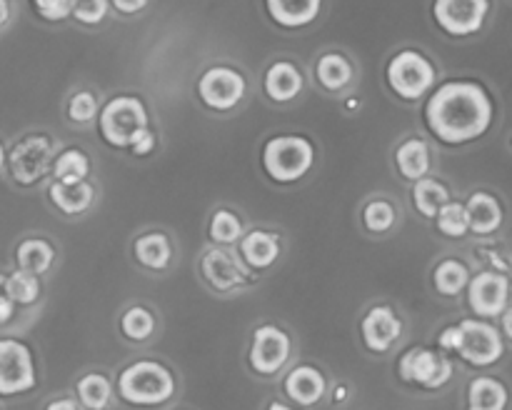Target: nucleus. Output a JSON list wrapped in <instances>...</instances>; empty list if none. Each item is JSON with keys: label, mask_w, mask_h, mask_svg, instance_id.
<instances>
[{"label": "nucleus", "mask_w": 512, "mask_h": 410, "mask_svg": "<svg viewBox=\"0 0 512 410\" xmlns=\"http://www.w3.org/2000/svg\"><path fill=\"white\" fill-rule=\"evenodd\" d=\"M200 278L205 280L208 288L215 293H240L248 288L255 278L253 270L240 260L235 250L223 248V245H213L200 255Z\"/></svg>", "instance_id": "1a4fd4ad"}, {"label": "nucleus", "mask_w": 512, "mask_h": 410, "mask_svg": "<svg viewBox=\"0 0 512 410\" xmlns=\"http://www.w3.org/2000/svg\"><path fill=\"white\" fill-rule=\"evenodd\" d=\"M465 303L475 318L498 320L512 303V278L498 270H473L465 288Z\"/></svg>", "instance_id": "6e6552de"}, {"label": "nucleus", "mask_w": 512, "mask_h": 410, "mask_svg": "<svg viewBox=\"0 0 512 410\" xmlns=\"http://www.w3.org/2000/svg\"><path fill=\"white\" fill-rule=\"evenodd\" d=\"M53 175L58 183H80L90 175V158L80 148H68L53 160Z\"/></svg>", "instance_id": "473e14b6"}, {"label": "nucleus", "mask_w": 512, "mask_h": 410, "mask_svg": "<svg viewBox=\"0 0 512 410\" xmlns=\"http://www.w3.org/2000/svg\"><path fill=\"white\" fill-rule=\"evenodd\" d=\"M470 275H473L470 263H465L463 258H455V255H448V258L435 263L430 280H433V288L440 298L458 300L468 288Z\"/></svg>", "instance_id": "412c9836"}, {"label": "nucleus", "mask_w": 512, "mask_h": 410, "mask_svg": "<svg viewBox=\"0 0 512 410\" xmlns=\"http://www.w3.org/2000/svg\"><path fill=\"white\" fill-rule=\"evenodd\" d=\"M328 390V378L318 365H293L283 378V393L295 408H315L318 403H323Z\"/></svg>", "instance_id": "dca6fc26"}, {"label": "nucleus", "mask_w": 512, "mask_h": 410, "mask_svg": "<svg viewBox=\"0 0 512 410\" xmlns=\"http://www.w3.org/2000/svg\"><path fill=\"white\" fill-rule=\"evenodd\" d=\"M495 118V103L475 80L443 83L425 105L430 133L445 145H465L483 138Z\"/></svg>", "instance_id": "f257e3e1"}, {"label": "nucleus", "mask_w": 512, "mask_h": 410, "mask_svg": "<svg viewBox=\"0 0 512 410\" xmlns=\"http://www.w3.org/2000/svg\"><path fill=\"white\" fill-rule=\"evenodd\" d=\"M315 78L330 93H338V90L348 88L353 83V65L345 55L340 53H325L323 58H318L315 63Z\"/></svg>", "instance_id": "c85d7f7f"}, {"label": "nucleus", "mask_w": 512, "mask_h": 410, "mask_svg": "<svg viewBox=\"0 0 512 410\" xmlns=\"http://www.w3.org/2000/svg\"><path fill=\"white\" fill-rule=\"evenodd\" d=\"M495 323H498V328H500V333H503V338H505V343H508V348H512V303L503 310V315H500V318L495 320Z\"/></svg>", "instance_id": "79ce46f5"}, {"label": "nucleus", "mask_w": 512, "mask_h": 410, "mask_svg": "<svg viewBox=\"0 0 512 410\" xmlns=\"http://www.w3.org/2000/svg\"><path fill=\"white\" fill-rule=\"evenodd\" d=\"M153 148H155V135H153V130H143V133L138 135V138L133 140V145H130V150H133L135 155H138V158H143V155H148V153H153Z\"/></svg>", "instance_id": "ea45409f"}, {"label": "nucleus", "mask_w": 512, "mask_h": 410, "mask_svg": "<svg viewBox=\"0 0 512 410\" xmlns=\"http://www.w3.org/2000/svg\"><path fill=\"white\" fill-rule=\"evenodd\" d=\"M395 165L398 173L405 180L415 183L420 178H428L430 165H433V155H430L428 143L423 138H408L398 145L395 150Z\"/></svg>", "instance_id": "a878e982"}, {"label": "nucleus", "mask_w": 512, "mask_h": 410, "mask_svg": "<svg viewBox=\"0 0 512 410\" xmlns=\"http://www.w3.org/2000/svg\"><path fill=\"white\" fill-rule=\"evenodd\" d=\"M448 200H453L450 188L438 178H420L413 183V205L423 218L433 220Z\"/></svg>", "instance_id": "c756f323"}, {"label": "nucleus", "mask_w": 512, "mask_h": 410, "mask_svg": "<svg viewBox=\"0 0 512 410\" xmlns=\"http://www.w3.org/2000/svg\"><path fill=\"white\" fill-rule=\"evenodd\" d=\"M208 235L213 240V245H223V248H233V245L240 243V238L245 235L243 220H240L238 213L228 208H220L210 215Z\"/></svg>", "instance_id": "7c9ffc66"}, {"label": "nucleus", "mask_w": 512, "mask_h": 410, "mask_svg": "<svg viewBox=\"0 0 512 410\" xmlns=\"http://www.w3.org/2000/svg\"><path fill=\"white\" fill-rule=\"evenodd\" d=\"M68 115L73 123H90V120L98 115V98L88 90H80L70 98L68 103Z\"/></svg>", "instance_id": "4c0bfd02"}, {"label": "nucleus", "mask_w": 512, "mask_h": 410, "mask_svg": "<svg viewBox=\"0 0 512 410\" xmlns=\"http://www.w3.org/2000/svg\"><path fill=\"white\" fill-rule=\"evenodd\" d=\"M133 258L140 268L150 273H165L173 265V243L160 230H148L133 240Z\"/></svg>", "instance_id": "aec40b11"}, {"label": "nucleus", "mask_w": 512, "mask_h": 410, "mask_svg": "<svg viewBox=\"0 0 512 410\" xmlns=\"http://www.w3.org/2000/svg\"><path fill=\"white\" fill-rule=\"evenodd\" d=\"M98 125L105 143L113 148H130L133 140L143 130H148V110H145L143 100L120 95V98L105 103V108L100 110Z\"/></svg>", "instance_id": "423d86ee"}, {"label": "nucleus", "mask_w": 512, "mask_h": 410, "mask_svg": "<svg viewBox=\"0 0 512 410\" xmlns=\"http://www.w3.org/2000/svg\"><path fill=\"white\" fill-rule=\"evenodd\" d=\"M118 328L123 333V338L130 340V343H148L155 335V330H158V318H155V313L150 308L135 303L128 305L120 313Z\"/></svg>", "instance_id": "cd10ccee"}, {"label": "nucleus", "mask_w": 512, "mask_h": 410, "mask_svg": "<svg viewBox=\"0 0 512 410\" xmlns=\"http://www.w3.org/2000/svg\"><path fill=\"white\" fill-rule=\"evenodd\" d=\"M5 280H8V275L0 273V295H5Z\"/></svg>", "instance_id": "09e8293b"}, {"label": "nucleus", "mask_w": 512, "mask_h": 410, "mask_svg": "<svg viewBox=\"0 0 512 410\" xmlns=\"http://www.w3.org/2000/svg\"><path fill=\"white\" fill-rule=\"evenodd\" d=\"M360 220H363V228L373 235H385L395 228L398 223V210L390 200L385 198H373L365 203L363 213H360Z\"/></svg>", "instance_id": "f704fd0d"}, {"label": "nucleus", "mask_w": 512, "mask_h": 410, "mask_svg": "<svg viewBox=\"0 0 512 410\" xmlns=\"http://www.w3.org/2000/svg\"><path fill=\"white\" fill-rule=\"evenodd\" d=\"M55 263V248L45 238H25L15 248V265L33 275H45Z\"/></svg>", "instance_id": "bb28decb"}, {"label": "nucleus", "mask_w": 512, "mask_h": 410, "mask_svg": "<svg viewBox=\"0 0 512 410\" xmlns=\"http://www.w3.org/2000/svg\"><path fill=\"white\" fill-rule=\"evenodd\" d=\"M15 308L18 305L8 298V295H0V325H8L15 318Z\"/></svg>", "instance_id": "c03bdc74"}, {"label": "nucleus", "mask_w": 512, "mask_h": 410, "mask_svg": "<svg viewBox=\"0 0 512 410\" xmlns=\"http://www.w3.org/2000/svg\"><path fill=\"white\" fill-rule=\"evenodd\" d=\"M435 228L443 238L448 240H463L470 235V220H468V210H465V203L460 200H448L443 208L438 210L435 215Z\"/></svg>", "instance_id": "2f4dec72"}, {"label": "nucleus", "mask_w": 512, "mask_h": 410, "mask_svg": "<svg viewBox=\"0 0 512 410\" xmlns=\"http://www.w3.org/2000/svg\"><path fill=\"white\" fill-rule=\"evenodd\" d=\"M245 90H248V83L230 65H215V68L205 70L198 80V98L218 113L233 110L245 98Z\"/></svg>", "instance_id": "2eb2a0df"}, {"label": "nucleus", "mask_w": 512, "mask_h": 410, "mask_svg": "<svg viewBox=\"0 0 512 410\" xmlns=\"http://www.w3.org/2000/svg\"><path fill=\"white\" fill-rule=\"evenodd\" d=\"M115 10H120V13H140V10L148 5V0H113Z\"/></svg>", "instance_id": "a18cd8bd"}, {"label": "nucleus", "mask_w": 512, "mask_h": 410, "mask_svg": "<svg viewBox=\"0 0 512 410\" xmlns=\"http://www.w3.org/2000/svg\"><path fill=\"white\" fill-rule=\"evenodd\" d=\"M512 388L498 373H475L465 385V410H510Z\"/></svg>", "instance_id": "f3484780"}, {"label": "nucleus", "mask_w": 512, "mask_h": 410, "mask_svg": "<svg viewBox=\"0 0 512 410\" xmlns=\"http://www.w3.org/2000/svg\"><path fill=\"white\" fill-rule=\"evenodd\" d=\"M38 368L28 343L18 338H0V398H15L35 390Z\"/></svg>", "instance_id": "9d476101"}, {"label": "nucleus", "mask_w": 512, "mask_h": 410, "mask_svg": "<svg viewBox=\"0 0 512 410\" xmlns=\"http://www.w3.org/2000/svg\"><path fill=\"white\" fill-rule=\"evenodd\" d=\"M403 318L393 305L375 303L360 318V340L363 348L373 355H385L403 338Z\"/></svg>", "instance_id": "ddd939ff"}, {"label": "nucleus", "mask_w": 512, "mask_h": 410, "mask_svg": "<svg viewBox=\"0 0 512 410\" xmlns=\"http://www.w3.org/2000/svg\"><path fill=\"white\" fill-rule=\"evenodd\" d=\"M510 278H512V270H510Z\"/></svg>", "instance_id": "3c124183"}, {"label": "nucleus", "mask_w": 512, "mask_h": 410, "mask_svg": "<svg viewBox=\"0 0 512 410\" xmlns=\"http://www.w3.org/2000/svg\"><path fill=\"white\" fill-rule=\"evenodd\" d=\"M293 358V338L275 323H263L250 335L248 365L260 378H275L283 373Z\"/></svg>", "instance_id": "0eeeda50"}, {"label": "nucleus", "mask_w": 512, "mask_h": 410, "mask_svg": "<svg viewBox=\"0 0 512 410\" xmlns=\"http://www.w3.org/2000/svg\"><path fill=\"white\" fill-rule=\"evenodd\" d=\"M510 145H512V140H510Z\"/></svg>", "instance_id": "603ef678"}, {"label": "nucleus", "mask_w": 512, "mask_h": 410, "mask_svg": "<svg viewBox=\"0 0 512 410\" xmlns=\"http://www.w3.org/2000/svg\"><path fill=\"white\" fill-rule=\"evenodd\" d=\"M435 65L418 50H403L388 63V85L403 100H420L433 90Z\"/></svg>", "instance_id": "f8f14e48"}, {"label": "nucleus", "mask_w": 512, "mask_h": 410, "mask_svg": "<svg viewBox=\"0 0 512 410\" xmlns=\"http://www.w3.org/2000/svg\"><path fill=\"white\" fill-rule=\"evenodd\" d=\"M263 88L268 98H273L275 103H288V100L298 98L300 90H303V73L290 60H278L265 73Z\"/></svg>", "instance_id": "b1692460"}, {"label": "nucleus", "mask_w": 512, "mask_h": 410, "mask_svg": "<svg viewBox=\"0 0 512 410\" xmlns=\"http://www.w3.org/2000/svg\"><path fill=\"white\" fill-rule=\"evenodd\" d=\"M43 410H83V408H80L78 400L70 398V395H60V398L48 400Z\"/></svg>", "instance_id": "37998d69"}, {"label": "nucleus", "mask_w": 512, "mask_h": 410, "mask_svg": "<svg viewBox=\"0 0 512 410\" xmlns=\"http://www.w3.org/2000/svg\"><path fill=\"white\" fill-rule=\"evenodd\" d=\"M440 353L458 358L460 363L470 365L475 370H493L508 358V343H505L503 333H500L498 323L493 320L475 318H460L458 323L445 325L435 338Z\"/></svg>", "instance_id": "f03ea898"}, {"label": "nucleus", "mask_w": 512, "mask_h": 410, "mask_svg": "<svg viewBox=\"0 0 512 410\" xmlns=\"http://www.w3.org/2000/svg\"><path fill=\"white\" fill-rule=\"evenodd\" d=\"M48 198L60 213L75 218V215L88 213L90 205L95 203V188L88 180H80V183H58V180H53L48 188Z\"/></svg>", "instance_id": "5701e85b"}, {"label": "nucleus", "mask_w": 512, "mask_h": 410, "mask_svg": "<svg viewBox=\"0 0 512 410\" xmlns=\"http://www.w3.org/2000/svg\"><path fill=\"white\" fill-rule=\"evenodd\" d=\"M315 145L303 135H278L263 148V168L275 183H298L313 170Z\"/></svg>", "instance_id": "39448f33"}, {"label": "nucleus", "mask_w": 512, "mask_h": 410, "mask_svg": "<svg viewBox=\"0 0 512 410\" xmlns=\"http://www.w3.org/2000/svg\"><path fill=\"white\" fill-rule=\"evenodd\" d=\"M8 20H10V3L8 0H0V30L8 25Z\"/></svg>", "instance_id": "49530a36"}, {"label": "nucleus", "mask_w": 512, "mask_h": 410, "mask_svg": "<svg viewBox=\"0 0 512 410\" xmlns=\"http://www.w3.org/2000/svg\"><path fill=\"white\" fill-rule=\"evenodd\" d=\"M398 380L408 388H418L423 393H440L448 388L455 378V363L450 355L440 350L413 345L398 358Z\"/></svg>", "instance_id": "20e7f679"}, {"label": "nucleus", "mask_w": 512, "mask_h": 410, "mask_svg": "<svg viewBox=\"0 0 512 410\" xmlns=\"http://www.w3.org/2000/svg\"><path fill=\"white\" fill-rule=\"evenodd\" d=\"M40 293H43V283H40V275L28 273V270H13L5 280V295L13 300L15 305H33L38 303Z\"/></svg>", "instance_id": "72a5a7b5"}, {"label": "nucleus", "mask_w": 512, "mask_h": 410, "mask_svg": "<svg viewBox=\"0 0 512 410\" xmlns=\"http://www.w3.org/2000/svg\"><path fill=\"white\" fill-rule=\"evenodd\" d=\"M490 0H435L433 15L440 30L453 38H468L483 30Z\"/></svg>", "instance_id": "4468645a"}, {"label": "nucleus", "mask_w": 512, "mask_h": 410, "mask_svg": "<svg viewBox=\"0 0 512 410\" xmlns=\"http://www.w3.org/2000/svg\"><path fill=\"white\" fill-rule=\"evenodd\" d=\"M3 165H5V148L3 143H0V170H3Z\"/></svg>", "instance_id": "8fccbe9b"}, {"label": "nucleus", "mask_w": 512, "mask_h": 410, "mask_svg": "<svg viewBox=\"0 0 512 410\" xmlns=\"http://www.w3.org/2000/svg\"><path fill=\"white\" fill-rule=\"evenodd\" d=\"M55 145L48 135H25L5 155L10 178L18 185H35L53 170Z\"/></svg>", "instance_id": "9b49d317"}, {"label": "nucleus", "mask_w": 512, "mask_h": 410, "mask_svg": "<svg viewBox=\"0 0 512 410\" xmlns=\"http://www.w3.org/2000/svg\"><path fill=\"white\" fill-rule=\"evenodd\" d=\"M238 255L253 273H263V270H270L278 263L280 255H283V243H280V235L273 233V230L255 228L240 238Z\"/></svg>", "instance_id": "6ab92c4d"}, {"label": "nucleus", "mask_w": 512, "mask_h": 410, "mask_svg": "<svg viewBox=\"0 0 512 410\" xmlns=\"http://www.w3.org/2000/svg\"><path fill=\"white\" fill-rule=\"evenodd\" d=\"M465 210H468L470 233L475 238L488 240L503 230L505 208L498 195H493L490 190H475V193H470L468 200H465Z\"/></svg>", "instance_id": "a211bd4d"}, {"label": "nucleus", "mask_w": 512, "mask_h": 410, "mask_svg": "<svg viewBox=\"0 0 512 410\" xmlns=\"http://www.w3.org/2000/svg\"><path fill=\"white\" fill-rule=\"evenodd\" d=\"M35 8V13L43 20H65L70 18V8H73V0H30Z\"/></svg>", "instance_id": "58836bf2"}, {"label": "nucleus", "mask_w": 512, "mask_h": 410, "mask_svg": "<svg viewBox=\"0 0 512 410\" xmlns=\"http://www.w3.org/2000/svg\"><path fill=\"white\" fill-rule=\"evenodd\" d=\"M75 400L83 410H108L115 400V383L110 375L90 370L75 380Z\"/></svg>", "instance_id": "4be33fe9"}, {"label": "nucleus", "mask_w": 512, "mask_h": 410, "mask_svg": "<svg viewBox=\"0 0 512 410\" xmlns=\"http://www.w3.org/2000/svg\"><path fill=\"white\" fill-rule=\"evenodd\" d=\"M475 258H478L480 268L478 270H498V273H508L512 270V258L508 250H503L500 245L493 243H480L475 245Z\"/></svg>", "instance_id": "c9c22d12"}, {"label": "nucleus", "mask_w": 512, "mask_h": 410, "mask_svg": "<svg viewBox=\"0 0 512 410\" xmlns=\"http://www.w3.org/2000/svg\"><path fill=\"white\" fill-rule=\"evenodd\" d=\"M265 8L283 28H305L320 15L323 0H265Z\"/></svg>", "instance_id": "393cba45"}, {"label": "nucleus", "mask_w": 512, "mask_h": 410, "mask_svg": "<svg viewBox=\"0 0 512 410\" xmlns=\"http://www.w3.org/2000/svg\"><path fill=\"white\" fill-rule=\"evenodd\" d=\"M110 0H73L70 15L85 25H98L108 15Z\"/></svg>", "instance_id": "e433bc0d"}, {"label": "nucleus", "mask_w": 512, "mask_h": 410, "mask_svg": "<svg viewBox=\"0 0 512 410\" xmlns=\"http://www.w3.org/2000/svg\"><path fill=\"white\" fill-rule=\"evenodd\" d=\"M178 393V378L165 363L138 358L115 378V395L133 408H163Z\"/></svg>", "instance_id": "7ed1b4c3"}, {"label": "nucleus", "mask_w": 512, "mask_h": 410, "mask_svg": "<svg viewBox=\"0 0 512 410\" xmlns=\"http://www.w3.org/2000/svg\"><path fill=\"white\" fill-rule=\"evenodd\" d=\"M328 393H330V398H333L335 405H345V403H350V398H353V390H350V385L345 383V380H338V383H335Z\"/></svg>", "instance_id": "a19ab883"}, {"label": "nucleus", "mask_w": 512, "mask_h": 410, "mask_svg": "<svg viewBox=\"0 0 512 410\" xmlns=\"http://www.w3.org/2000/svg\"><path fill=\"white\" fill-rule=\"evenodd\" d=\"M265 410H300V408H295V405L290 403H283V400H270Z\"/></svg>", "instance_id": "de8ad7c7"}]
</instances>
